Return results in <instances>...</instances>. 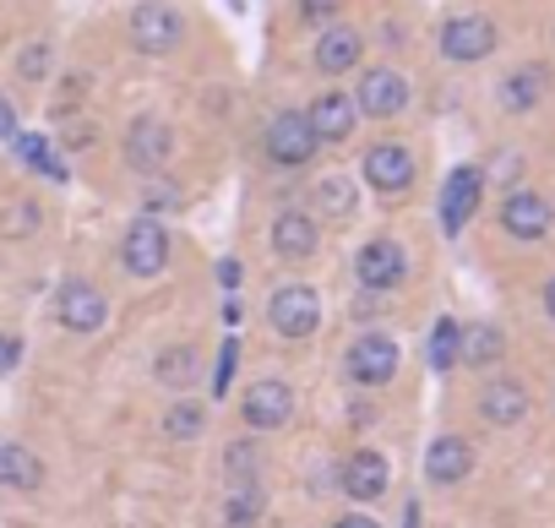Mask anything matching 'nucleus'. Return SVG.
Returning a JSON list of instances; mask_svg holds the SVG:
<instances>
[{"label": "nucleus", "instance_id": "nucleus-6", "mask_svg": "<svg viewBox=\"0 0 555 528\" xmlns=\"http://www.w3.org/2000/svg\"><path fill=\"white\" fill-rule=\"evenodd\" d=\"M185 39V17L169 7V0H142L131 12V44L142 55H175Z\"/></svg>", "mask_w": 555, "mask_h": 528}, {"label": "nucleus", "instance_id": "nucleus-15", "mask_svg": "<svg viewBox=\"0 0 555 528\" xmlns=\"http://www.w3.org/2000/svg\"><path fill=\"white\" fill-rule=\"evenodd\" d=\"M55 317H61V327H66V333H99V327H104V317H109V300H104V289H99V284L72 279V284H61Z\"/></svg>", "mask_w": 555, "mask_h": 528}, {"label": "nucleus", "instance_id": "nucleus-29", "mask_svg": "<svg viewBox=\"0 0 555 528\" xmlns=\"http://www.w3.org/2000/svg\"><path fill=\"white\" fill-rule=\"evenodd\" d=\"M164 430H169L175 441H196V436L207 430V409H202V403H169Z\"/></svg>", "mask_w": 555, "mask_h": 528}, {"label": "nucleus", "instance_id": "nucleus-33", "mask_svg": "<svg viewBox=\"0 0 555 528\" xmlns=\"http://www.w3.org/2000/svg\"><path fill=\"white\" fill-rule=\"evenodd\" d=\"M234 360H240V344L229 338V344L218 349V371H212V398H218V392H229V376H234Z\"/></svg>", "mask_w": 555, "mask_h": 528}, {"label": "nucleus", "instance_id": "nucleus-34", "mask_svg": "<svg viewBox=\"0 0 555 528\" xmlns=\"http://www.w3.org/2000/svg\"><path fill=\"white\" fill-rule=\"evenodd\" d=\"M17 137V110H12V99L0 93V142H12Z\"/></svg>", "mask_w": 555, "mask_h": 528}, {"label": "nucleus", "instance_id": "nucleus-32", "mask_svg": "<svg viewBox=\"0 0 555 528\" xmlns=\"http://www.w3.org/2000/svg\"><path fill=\"white\" fill-rule=\"evenodd\" d=\"M338 12H344V0H295V17H300V23H317V28L333 23Z\"/></svg>", "mask_w": 555, "mask_h": 528}, {"label": "nucleus", "instance_id": "nucleus-37", "mask_svg": "<svg viewBox=\"0 0 555 528\" xmlns=\"http://www.w3.org/2000/svg\"><path fill=\"white\" fill-rule=\"evenodd\" d=\"M88 142H93V126H88V120H77V126L66 131V147H88Z\"/></svg>", "mask_w": 555, "mask_h": 528}, {"label": "nucleus", "instance_id": "nucleus-10", "mask_svg": "<svg viewBox=\"0 0 555 528\" xmlns=\"http://www.w3.org/2000/svg\"><path fill=\"white\" fill-rule=\"evenodd\" d=\"M495 23L490 17H447L441 23V55L447 61H457V66H474V61H485V55H495Z\"/></svg>", "mask_w": 555, "mask_h": 528}, {"label": "nucleus", "instance_id": "nucleus-35", "mask_svg": "<svg viewBox=\"0 0 555 528\" xmlns=\"http://www.w3.org/2000/svg\"><path fill=\"white\" fill-rule=\"evenodd\" d=\"M333 528H382V523L365 517V512H344V517H333Z\"/></svg>", "mask_w": 555, "mask_h": 528}, {"label": "nucleus", "instance_id": "nucleus-38", "mask_svg": "<svg viewBox=\"0 0 555 528\" xmlns=\"http://www.w3.org/2000/svg\"><path fill=\"white\" fill-rule=\"evenodd\" d=\"M544 311H550V322H555V279L544 284Z\"/></svg>", "mask_w": 555, "mask_h": 528}, {"label": "nucleus", "instance_id": "nucleus-22", "mask_svg": "<svg viewBox=\"0 0 555 528\" xmlns=\"http://www.w3.org/2000/svg\"><path fill=\"white\" fill-rule=\"evenodd\" d=\"M0 485H12V490H39V485H44L39 452H28V447H17V441H0Z\"/></svg>", "mask_w": 555, "mask_h": 528}, {"label": "nucleus", "instance_id": "nucleus-31", "mask_svg": "<svg viewBox=\"0 0 555 528\" xmlns=\"http://www.w3.org/2000/svg\"><path fill=\"white\" fill-rule=\"evenodd\" d=\"M17 72H23V82H44L50 77V44H28L23 61H17Z\"/></svg>", "mask_w": 555, "mask_h": 528}, {"label": "nucleus", "instance_id": "nucleus-21", "mask_svg": "<svg viewBox=\"0 0 555 528\" xmlns=\"http://www.w3.org/2000/svg\"><path fill=\"white\" fill-rule=\"evenodd\" d=\"M544 82H550V72H544V66H517L512 77H501L495 99H501V110H506V115H528V110L544 99Z\"/></svg>", "mask_w": 555, "mask_h": 528}, {"label": "nucleus", "instance_id": "nucleus-30", "mask_svg": "<svg viewBox=\"0 0 555 528\" xmlns=\"http://www.w3.org/2000/svg\"><path fill=\"white\" fill-rule=\"evenodd\" d=\"M17 153H23V164H34L39 175H50V180H66V164L55 158V147H50L44 137H17Z\"/></svg>", "mask_w": 555, "mask_h": 528}, {"label": "nucleus", "instance_id": "nucleus-1", "mask_svg": "<svg viewBox=\"0 0 555 528\" xmlns=\"http://www.w3.org/2000/svg\"><path fill=\"white\" fill-rule=\"evenodd\" d=\"M261 153H267V164H278V169H306V164L322 153V142H317L306 110L272 115V120H267V137H261Z\"/></svg>", "mask_w": 555, "mask_h": 528}, {"label": "nucleus", "instance_id": "nucleus-20", "mask_svg": "<svg viewBox=\"0 0 555 528\" xmlns=\"http://www.w3.org/2000/svg\"><path fill=\"white\" fill-rule=\"evenodd\" d=\"M360 55H365V39L354 34V28H322V39H317V72L322 77H344V72H354L360 66Z\"/></svg>", "mask_w": 555, "mask_h": 528}, {"label": "nucleus", "instance_id": "nucleus-27", "mask_svg": "<svg viewBox=\"0 0 555 528\" xmlns=\"http://www.w3.org/2000/svg\"><path fill=\"white\" fill-rule=\"evenodd\" d=\"M457 355H463V327H457L452 317H441V322L430 327V344H425V360H430L436 371H452V365H457Z\"/></svg>", "mask_w": 555, "mask_h": 528}, {"label": "nucleus", "instance_id": "nucleus-7", "mask_svg": "<svg viewBox=\"0 0 555 528\" xmlns=\"http://www.w3.org/2000/svg\"><path fill=\"white\" fill-rule=\"evenodd\" d=\"M344 376L354 387H387L398 376V344L392 333H360L344 355Z\"/></svg>", "mask_w": 555, "mask_h": 528}, {"label": "nucleus", "instance_id": "nucleus-2", "mask_svg": "<svg viewBox=\"0 0 555 528\" xmlns=\"http://www.w3.org/2000/svg\"><path fill=\"white\" fill-rule=\"evenodd\" d=\"M267 322L278 338H289V344H306L317 327H322V295L311 284H284L272 300H267Z\"/></svg>", "mask_w": 555, "mask_h": 528}, {"label": "nucleus", "instance_id": "nucleus-26", "mask_svg": "<svg viewBox=\"0 0 555 528\" xmlns=\"http://www.w3.org/2000/svg\"><path fill=\"white\" fill-rule=\"evenodd\" d=\"M506 355V338H501V327H490V322H479V327H463V355L457 360H468V365H495Z\"/></svg>", "mask_w": 555, "mask_h": 528}, {"label": "nucleus", "instance_id": "nucleus-9", "mask_svg": "<svg viewBox=\"0 0 555 528\" xmlns=\"http://www.w3.org/2000/svg\"><path fill=\"white\" fill-rule=\"evenodd\" d=\"M169 153H175V131H169V120H158V115H137V120L126 126V164H131L137 175H158V169L169 164Z\"/></svg>", "mask_w": 555, "mask_h": 528}, {"label": "nucleus", "instance_id": "nucleus-16", "mask_svg": "<svg viewBox=\"0 0 555 528\" xmlns=\"http://www.w3.org/2000/svg\"><path fill=\"white\" fill-rule=\"evenodd\" d=\"M306 120H311V131H317V142L327 147V142H349L354 137V126H360V110H354V93H322V99H311V110H306Z\"/></svg>", "mask_w": 555, "mask_h": 528}, {"label": "nucleus", "instance_id": "nucleus-5", "mask_svg": "<svg viewBox=\"0 0 555 528\" xmlns=\"http://www.w3.org/2000/svg\"><path fill=\"white\" fill-rule=\"evenodd\" d=\"M354 279H360L365 295H387V289H398V284L409 279V250H403L398 240H387V234L365 240L360 256H354Z\"/></svg>", "mask_w": 555, "mask_h": 528}, {"label": "nucleus", "instance_id": "nucleus-14", "mask_svg": "<svg viewBox=\"0 0 555 528\" xmlns=\"http://www.w3.org/2000/svg\"><path fill=\"white\" fill-rule=\"evenodd\" d=\"M272 256L278 261H306V256H317V245H322V223H317V213H306V207H284L272 218Z\"/></svg>", "mask_w": 555, "mask_h": 528}, {"label": "nucleus", "instance_id": "nucleus-12", "mask_svg": "<svg viewBox=\"0 0 555 528\" xmlns=\"http://www.w3.org/2000/svg\"><path fill=\"white\" fill-rule=\"evenodd\" d=\"M479 196H485V169L479 164H457L447 175V185H441V229L447 234H463L468 218H474V207H479Z\"/></svg>", "mask_w": 555, "mask_h": 528}, {"label": "nucleus", "instance_id": "nucleus-18", "mask_svg": "<svg viewBox=\"0 0 555 528\" xmlns=\"http://www.w3.org/2000/svg\"><path fill=\"white\" fill-rule=\"evenodd\" d=\"M474 474V447L463 436H436L425 447V479L430 485H463Z\"/></svg>", "mask_w": 555, "mask_h": 528}, {"label": "nucleus", "instance_id": "nucleus-11", "mask_svg": "<svg viewBox=\"0 0 555 528\" xmlns=\"http://www.w3.org/2000/svg\"><path fill=\"white\" fill-rule=\"evenodd\" d=\"M360 175H365L371 191H382V196H403V191L414 185V153H409L403 142H376V147H365Z\"/></svg>", "mask_w": 555, "mask_h": 528}, {"label": "nucleus", "instance_id": "nucleus-8", "mask_svg": "<svg viewBox=\"0 0 555 528\" xmlns=\"http://www.w3.org/2000/svg\"><path fill=\"white\" fill-rule=\"evenodd\" d=\"M354 110H360L365 120H392V115H403V110H409V82H403V72L371 66V72L360 77V88H354Z\"/></svg>", "mask_w": 555, "mask_h": 528}, {"label": "nucleus", "instance_id": "nucleus-19", "mask_svg": "<svg viewBox=\"0 0 555 528\" xmlns=\"http://www.w3.org/2000/svg\"><path fill=\"white\" fill-rule=\"evenodd\" d=\"M479 414H485L495 430L517 425V420L528 414V387H522L517 376H495V382H485V392H479Z\"/></svg>", "mask_w": 555, "mask_h": 528}, {"label": "nucleus", "instance_id": "nucleus-13", "mask_svg": "<svg viewBox=\"0 0 555 528\" xmlns=\"http://www.w3.org/2000/svg\"><path fill=\"white\" fill-rule=\"evenodd\" d=\"M338 485H344L349 501H382L387 485H392L387 452H376V447H354V452L344 458V468H338Z\"/></svg>", "mask_w": 555, "mask_h": 528}, {"label": "nucleus", "instance_id": "nucleus-17", "mask_svg": "<svg viewBox=\"0 0 555 528\" xmlns=\"http://www.w3.org/2000/svg\"><path fill=\"white\" fill-rule=\"evenodd\" d=\"M550 223H555V213H550V202H544L539 191H512V196L501 202V229H506L512 240H544Z\"/></svg>", "mask_w": 555, "mask_h": 528}, {"label": "nucleus", "instance_id": "nucleus-28", "mask_svg": "<svg viewBox=\"0 0 555 528\" xmlns=\"http://www.w3.org/2000/svg\"><path fill=\"white\" fill-rule=\"evenodd\" d=\"M223 528H261V490H229L223 495Z\"/></svg>", "mask_w": 555, "mask_h": 528}, {"label": "nucleus", "instance_id": "nucleus-36", "mask_svg": "<svg viewBox=\"0 0 555 528\" xmlns=\"http://www.w3.org/2000/svg\"><path fill=\"white\" fill-rule=\"evenodd\" d=\"M17 365V338H7V333H0V376H7Z\"/></svg>", "mask_w": 555, "mask_h": 528}, {"label": "nucleus", "instance_id": "nucleus-24", "mask_svg": "<svg viewBox=\"0 0 555 528\" xmlns=\"http://www.w3.org/2000/svg\"><path fill=\"white\" fill-rule=\"evenodd\" d=\"M153 376H158V387H169V392L196 387V349H191V344H169V349H158Z\"/></svg>", "mask_w": 555, "mask_h": 528}, {"label": "nucleus", "instance_id": "nucleus-4", "mask_svg": "<svg viewBox=\"0 0 555 528\" xmlns=\"http://www.w3.org/2000/svg\"><path fill=\"white\" fill-rule=\"evenodd\" d=\"M240 420H245V430H284L289 420H295V387L284 382V376H261V382H250L245 387V398H240Z\"/></svg>", "mask_w": 555, "mask_h": 528}, {"label": "nucleus", "instance_id": "nucleus-3", "mask_svg": "<svg viewBox=\"0 0 555 528\" xmlns=\"http://www.w3.org/2000/svg\"><path fill=\"white\" fill-rule=\"evenodd\" d=\"M120 268L131 279H158L169 268V229L158 218H131L126 223V240H120Z\"/></svg>", "mask_w": 555, "mask_h": 528}, {"label": "nucleus", "instance_id": "nucleus-23", "mask_svg": "<svg viewBox=\"0 0 555 528\" xmlns=\"http://www.w3.org/2000/svg\"><path fill=\"white\" fill-rule=\"evenodd\" d=\"M317 213L333 218V223H349V218L360 213L354 180H349V175H322V180H317Z\"/></svg>", "mask_w": 555, "mask_h": 528}, {"label": "nucleus", "instance_id": "nucleus-25", "mask_svg": "<svg viewBox=\"0 0 555 528\" xmlns=\"http://www.w3.org/2000/svg\"><path fill=\"white\" fill-rule=\"evenodd\" d=\"M223 479H229V490H261V452H256V436H240V441L223 452Z\"/></svg>", "mask_w": 555, "mask_h": 528}]
</instances>
